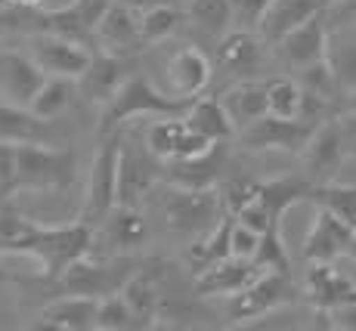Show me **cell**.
Wrapping results in <instances>:
<instances>
[{
	"instance_id": "cell-2",
	"label": "cell",
	"mask_w": 356,
	"mask_h": 331,
	"mask_svg": "<svg viewBox=\"0 0 356 331\" xmlns=\"http://www.w3.org/2000/svg\"><path fill=\"white\" fill-rule=\"evenodd\" d=\"M193 99H180L174 93H161L159 87H152L146 78L140 74H130L127 84L121 87L112 99L106 102L99 118V140L102 136L118 134V127L130 118H140V115H161V118H183L189 112Z\"/></svg>"
},
{
	"instance_id": "cell-43",
	"label": "cell",
	"mask_w": 356,
	"mask_h": 331,
	"mask_svg": "<svg viewBox=\"0 0 356 331\" xmlns=\"http://www.w3.org/2000/svg\"><path fill=\"white\" fill-rule=\"evenodd\" d=\"M229 3H232V16H236L238 29L257 31L260 19H264V13L270 10L273 0H229Z\"/></svg>"
},
{
	"instance_id": "cell-42",
	"label": "cell",
	"mask_w": 356,
	"mask_h": 331,
	"mask_svg": "<svg viewBox=\"0 0 356 331\" xmlns=\"http://www.w3.org/2000/svg\"><path fill=\"white\" fill-rule=\"evenodd\" d=\"M257 248H260V232L236 220V223H232V236H229V251H232V257L254 260Z\"/></svg>"
},
{
	"instance_id": "cell-39",
	"label": "cell",
	"mask_w": 356,
	"mask_h": 331,
	"mask_svg": "<svg viewBox=\"0 0 356 331\" xmlns=\"http://www.w3.org/2000/svg\"><path fill=\"white\" fill-rule=\"evenodd\" d=\"M257 192H260V180H251V177H229V180L220 183L223 208H227V213H232V217L248 202H254Z\"/></svg>"
},
{
	"instance_id": "cell-7",
	"label": "cell",
	"mask_w": 356,
	"mask_h": 331,
	"mask_svg": "<svg viewBox=\"0 0 356 331\" xmlns=\"http://www.w3.org/2000/svg\"><path fill=\"white\" fill-rule=\"evenodd\" d=\"M298 300V285H294L289 270H264L251 282L248 288H242L238 294L229 298V319L236 325L251 319H260L266 313L289 307Z\"/></svg>"
},
{
	"instance_id": "cell-12",
	"label": "cell",
	"mask_w": 356,
	"mask_h": 331,
	"mask_svg": "<svg viewBox=\"0 0 356 331\" xmlns=\"http://www.w3.org/2000/svg\"><path fill=\"white\" fill-rule=\"evenodd\" d=\"M146 146L155 158H161V161H177V158L202 155V152H208L214 143H211L208 136L195 134V130L189 127L186 115H183V118H164L159 124H152L146 134Z\"/></svg>"
},
{
	"instance_id": "cell-1",
	"label": "cell",
	"mask_w": 356,
	"mask_h": 331,
	"mask_svg": "<svg viewBox=\"0 0 356 331\" xmlns=\"http://www.w3.org/2000/svg\"><path fill=\"white\" fill-rule=\"evenodd\" d=\"M93 236L87 223L74 220L68 226H40L31 223L13 202L0 204V254H29L40 264L47 282L59 279L74 260L93 251Z\"/></svg>"
},
{
	"instance_id": "cell-49",
	"label": "cell",
	"mask_w": 356,
	"mask_h": 331,
	"mask_svg": "<svg viewBox=\"0 0 356 331\" xmlns=\"http://www.w3.org/2000/svg\"><path fill=\"white\" fill-rule=\"evenodd\" d=\"M347 254H353V260H356V239H353V245H350V251H347Z\"/></svg>"
},
{
	"instance_id": "cell-5",
	"label": "cell",
	"mask_w": 356,
	"mask_h": 331,
	"mask_svg": "<svg viewBox=\"0 0 356 331\" xmlns=\"http://www.w3.org/2000/svg\"><path fill=\"white\" fill-rule=\"evenodd\" d=\"M118 164H121V140L118 134L102 136V146L90 164L84 202H81L78 220L90 229H99L108 220V213L118 208Z\"/></svg>"
},
{
	"instance_id": "cell-13",
	"label": "cell",
	"mask_w": 356,
	"mask_h": 331,
	"mask_svg": "<svg viewBox=\"0 0 356 331\" xmlns=\"http://www.w3.org/2000/svg\"><path fill=\"white\" fill-rule=\"evenodd\" d=\"M260 273L264 270H260L254 260L223 257L217 264L204 266L202 273H195L193 291H195V298H232L242 288H248Z\"/></svg>"
},
{
	"instance_id": "cell-20",
	"label": "cell",
	"mask_w": 356,
	"mask_h": 331,
	"mask_svg": "<svg viewBox=\"0 0 356 331\" xmlns=\"http://www.w3.org/2000/svg\"><path fill=\"white\" fill-rule=\"evenodd\" d=\"M279 56L289 62L291 68H307L313 62L325 59V50H328V19H325V10L316 13L313 19H307L300 29H294L289 38L279 40Z\"/></svg>"
},
{
	"instance_id": "cell-24",
	"label": "cell",
	"mask_w": 356,
	"mask_h": 331,
	"mask_svg": "<svg viewBox=\"0 0 356 331\" xmlns=\"http://www.w3.org/2000/svg\"><path fill=\"white\" fill-rule=\"evenodd\" d=\"M97 40L102 44V50H112V53H124L134 44H143L140 13H136L134 6H127L124 0L108 3L106 16H102L97 25Z\"/></svg>"
},
{
	"instance_id": "cell-10",
	"label": "cell",
	"mask_w": 356,
	"mask_h": 331,
	"mask_svg": "<svg viewBox=\"0 0 356 331\" xmlns=\"http://www.w3.org/2000/svg\"><path fill=\"white\" fill-rule=\"evenodd\" d=\"M304 294L313 309L334 313L347 303H356V282L341 266H334V260H316L304 275Z\"/></svg>"
},
{
	"instance_id": "cell-26",
	"label": "cell",
	"mask_w": 356,
	"mask_h": 331,
	"mask_svg": "<svg viewBox=\"0 0 356 331\" xmlns=\"http://www.w3.org/2000/svg\"><path fill=\"white\" fill-rule=\"evenodd\" d=\"M152 264H143L140 270L127 279V285L121 288V298L127 300L130 313L136 316L140 328H155V319L161 313V294L155 288V273L149 270Z\"/></svg>"
},
{
	"instance_id": "cell-15",
	"label": "cell",
	"mask_w": 356,
	"mask_h": 331,
	"mask_svg": "<svg viewBox=\"0 0 356 331\" xmlns=\"http://www.w3.org/2000/svg\"><path fill=\"white\" fill-rule=\"evenodd\" d=\"M127 78H130V59L124 53L102 50L93 56L90 68L78 78V93L84 96V99L106 106V102L127 84Z\"/></svg>"
},
{
	"instance_id": "cell-4",
	"label": "cell",
	"mask_w": 356,
	"mask_h": 331,
	"mask_svg": "<svg viewBox=\"0 0 356 331\" xmlns=\"http://www.w3.org/2000/svg\"><path fill=\"white\" fill-rule=\"evenodd\" d=\"M143 264H134L127 257H81L74 260L68 270L53 279V298L63 294H84V298H112L121 294V288L127 285V279L140 270Z\"/></svg>"
},
{
	"instance_id": "cell-17",
	"label": "cell",
	"mask_w": 356,
	"mask_h": 331,
	"mask_svg": "<svg viewBox=\"0 0 356 331\" xmlns=\"http://www.w3.org/2000/svg\"><path fill=\"white\" fill-rule=\"evenodd\" d=\"M223 168H227V143H214L195 158L168 161V183L183 189H217Z\"/></svg>"
},
{
	"instance_id": "cell-29",
	"label": "cell",
	"mask_w": 356,
	"mask_h": 331,
	"mask_svg": "<svg viewBox=\"0 0 356 331\" xmlns=\"http://www.w3.org/2000/svg\"><path fill=\"white\" fill-rule=\"evenodd\" d=\"M310 189H313V180L307 174L304 177H276V180L260 183L257 198L266 204V211L273 213L276 226H282L285 211L294 208L298 202H307V198H310Z\"/></svg>"
},
{
	"instance_id": "cell-14",
	"label": "cell",
	"mask_w": 356,
	"mask_h": 331,
	"mask_svg": "<svg viewBox=\"0 0 356 331\" xmlns=\"http://www.w3.org/2000/svg\"><path fill=\"white\" fill-rule=\"evenodd\" d=\"M356 239V229L347 220H341L334 211L319 208L316 220H313L310 232L304 239V257L307 264H316V260H338L341 254L350 251Z\"/></svg>"
},
{
	"instance_id": "cell-30",
	"label": "cell",
	"mask_w": 356,
	"mask_h": 331,
	"mask_svg": "<svg viewBox=\"0 0 356 331\" xmlns=\"http://www.w3.org/2000/svg\"><path fill=\"white\" fill-rule=\"evenodd\" d=\"M106 245H112L115 251H127V248H136L143 239H146V220H143L140 208H124L118 204L108 220L99 226Z\"/></svg>"
},
{
	"instance_id": "cell-21",
	"label": "cell",
	"mask_w": 356,
	"mask_h": 331,
	"mask_svg": "<svg viewBox=\"0 0 356 331\" xmlns=\"http://www.w3.org/2000/svg\"><path fill=\"white\" fill-rule=\"evenodd\" d=\"M323 10H325V0H273L270 10L260 19L257 34L266 44H279L282 38H289L294 29H300L307 19H313Z\"/></svg>"
},
{
	"instance_id": "cell-47",
	"label": "cell",
	"mask_w": 356,
	"mask_h": 331,
	"mask_svg": "<svg viewBox=\"0 0 356 331\" xmlns=\"http://www.w3.org/2000/svg\"><path fill=\"white\" fill-rule=\"evenodd\" d=\"M127 6H134L136 13H149V10H155V6H170V3H177V0H124Z\"/></svg>"
},
{
	"instance_id": "cell-28",
	"label": "cell",
	"mask_w": 356,
	"mask_h": 331,
	"mask_svg": "<svg viewBox=\"0 0 356 331\" xmlns=\"http://www.w3.org/2000/svg\"><path fill=\"white\" fill-rule=\"evenodd\" d=\"M325 59L338 78L341 90H356V22L350 25H328V50Z\"/></svg>"
},
{
	"instance_id": "cell-23",
	"label": "cell",
	"mask_w": 356,
	"mask_h": 331,
	"mask_svg": "<svg viewBox=\"0 0 356 331\" xmlns=\"http://www.w3.org/2000/svg\"><path fill=\"white\" fill-rule=\"evenodd\" d=\"M264 44L266 40L257 31L236 29L227 38H220V44H217V62L227 72L248 78V74L260 72V65H264Z\"/></svg>"
},
{
	"instance_id": "cell-32",
	"label": "cell",
	"mask_w": 356,
	"mask_h": 331,
	"mask_svg": "<svg viewBox=\"0 0 356 331\" xmlns=\"http://www.w3.org/2000/svg\"><path fill=\"white\" fill-rule=\"evenodd\" d=\"M189 22L195 25L204 38L220 40L229 34V25H236L229 0H195L189 3Z\"/></svg>"
},
{
	"instance_id": "cell-44",
	"label": "cell",
	"mask_w": 356,
	"mask_h": 331,
	"mask_svg": "<svg viewBox=\"0 0 356 331\" xmlns=\"http://www.w3.org/2000/svg\"><path fill=\"white\" fill-rule=\"evenodd\" d=\"M328 25H350L356 22V0H328L325 3Z\"/></svg>"
},
{
	"instance_id": "cell-34",
	"label": "cell",
	"mask_w": 356,
	"mask_h": 331,
	"mask_svg": "<svg viewBox=\"0 0 356 331\" xmlns=\"http://www.w3.org/2000/svg\"><path fill=\"white\" fill-rule=\"evenodd\" d=\"M307 202H313L316 208L334 211L341 220H347V223L356 229V186L319 183L310 189V198H307Z\"/></svg>"
},
{
	"instance_id": "cell-18",
	"label": "cell",
	"mask_w": 356,
	"mask_h": 331,
	"mask_svg": "<svg viewBox=\"0 0 356 331\" xmlns=\"http://www.w3.org/2000/svg\"><path fill=\"white\" fill-rule=\"evenodd\" d=\"M47 84V72L31 56L3 50L0 53V90L16 106H31V99Z\"/></svg>"
},
{
	"instance_id": "cell-50",
	"label": "cell",
	"mask_w": 356,
	"mask_h": 331,
	"mask_svg": "<svg viewBox=\"0 0 356 331\" xmlns=\"http://www.w3.org/2000/svg\"><path fill=\"white\" fill-rule=\"evenodd\" d=\"M177 3H186L189 6V3H195V0H177Z\"/></svg>"
},
{
	"instance_id": "cell-3",
	"label": "cell",
	"mask_w": 356,
	"mask_h": 331,
	"mask_svg": "<svg viewBox=\"0 0 356 331\" xmlns=\"http://www.w3.org/2000/svg\"><path fill=\"white\" fill-rule=\"evenodd\" d=\"M78 177V155L72 149L22 143L16 146V192H65Z\"/></svg>"
},
{
	"instance_id": "cell-41",
	"label": "cell",
	"mask_w": 356,
	"mask_h": 331,
	"mask_svg": "<svg viewBox=\"0 0 356 331\" xmlns=\"http://www.w3.org/2000/svg\"><path fill=\"white\" fill-rule=\"evenodd\" d=\"M16 195V146L0 143V204Z\"/></svg>"
},
{
	"instance_id": "cell-46",
	"label": "cell",
	"mask_w": 356,
	"mask_h": 331,
	"mask_svg": "<svg viewBox=\"0 0 356 331\" xmlns=\"http://www.w3.org/2000/svg\"><path fill=\"white\" fill-rule=\"evenodd\" d=\"M332 325H334V328L356 331V303H347V307L334 309V313H332Z\"/></svg>"
},
{
	"instance_id": "cell-27",
	"label": "cell",
	"mask_w": 356,
	"mask_h": 331,
	"mask_svg": "<svg viewBox=\"0 0 356 331\" xmlns=\"http://www.w3.org/2000/svg\"><path fill=\"white\" fill-rule=\"evenodd\" d=\"M223 108L236 124V130H245L257 118L270 115V99H266V84L264 81H242V84L229 87L223 93Z\"/></svg>"
},
{
	"instance_id": "cell-33",
	"label": "cell",
	"mask_w": 356,
	"mask_h": 331,
	"mask_svg": "<svg viewBox=\"0 0 356 331\" xmlns=\"http://www.w3.org/2000/svg\"><path fill=\"white\" fill-rule=\"evenodd\" d=\"M74 93H78V81L53 74V78H47V84L40 87V93L31 99V112H38L40 118H59L74 102Z\"/></svg>"
},
{
	"instance_id": "cell-51",
	"label": "cell",
	"mask_w": 356,
	"mask_h": 331,
	"mask_svg": "<svg viewBox=\"0 0 356 331\" xmlns=\"http://www.w3.org/2000/svg\"><path fill=\"white\" fill-rule=\"evenodd\" d=\"M325 3H328V0H325Z\"/></svg>"
},
{
	"instance_id": "cell-38",
	"label": "cell",
	"mask_w": 356,
	"mask_h": 331,
	"mask_svg": "<svg viewBox=\"0 0 356 331\" xmlns=\"http://www.w3.org/2000/svg\"><path fill=\"white\" fill-rule=\"evenodd\" d=\"M97 328L99 331H127V328H140L136 316L130 313L127 300L121 294L99 300V313H97Z\"/></svg>"
},
{
	"instance_id": "cell-25",
	"label": "cell",
	"mask_w": 356,
	"mask_h": 331,
	"mask_svg": "<svg viewBox=\"0 0 356 331\" xmlns=\"http://www.w3.org/2000/svg\"><path fill=\"white\" fill-rule=\"evenodd\" d=\"M155 168L143 155L130 152L121 143V164H118V204L124 208H140V202L152 192Z\"/></svg>"
},
{
	"instance_id": "cell-11",
	"label": "cell",
	"mask_w": 356,
	"mask_h": 331,
	"mask_svg": "<svg viewBox=\"0 0 356 331\" xmlns=\"http://www.w3.org/2000/svg\"><path fill=\"white\" fill-rule=\"evenodd\" d=\"M344 158L347 152H344V140H341V124L338 118H325L304 149V168H307L304 174L313 180V186L334 183Z\"/></svg>"
},
{
	"instance_id": "cell-45",
	"label": "cell",
	"mask_w": 356,
	"mask_h": 331,
	"mask_svg": "<svg viewBox=\"0 0 356 331\" xmlns=\"http://www.w3.org/2000/svg\"><path fill=\"white\" fill-rule=\"evenodd\" d=\"M338 124H341V140H344L347 158H356V112H341Z\"/></svg>"
},
{
	"instance_id": "cell-19",
	"label": "cell",
	"mask_w": 356,
	"mask_h": 331,
	"mask_svg": "<svg viewBox=\"0 0 356 331\" xmlns=\"http://www.w3.org/2000/svg\"><path fill=\"white\" fill-rule=\"evenodd\" d=\"M99 298H84V294H63L53 298L50 307L38 313V322L31 328H53V331H90L97 328Z\"/></svg>"
},
{
	"instance_id": "cell-16",
	"label": "cell",
	"mask_w": 356,
	"mask_h": 331,
	"mask_svg": "<svg viewBox=\"0 0 356 331\" xmlns=\"http://www.w3.org/2000/svg\"><path fill=\"white\" fill-rule=\"evenodd\" d=\"M0 143H44V146H56L59 130L53 118H40L31 112V106H16V102H0Z\"/></svg>"
},
{
	"instance_id": "cell-6",
	"label": "cell",
	"mask_w": 356,
	"mask_h": 331,
	"mask_svg": "<svg viewBox=\"0 0 356 331\" xmlns=\"http://www.w3.org/2000/svg\"><path fill=\"white\" fill-rule=\"evenodd\" d=\"M168 229L177 236H204L223 220V198L220 189H183L170 186L161 202Z\"/></svg>"
},
{
	"instance_id": "cell-37",
	"label": "cell",
	"mask_w": 356,
	"mask_h": 331,
	"mask_svg": "<svg viewBox=\"0 0 356 331\" xmlns=\"http://www.w3.org/2000/svg\"><path fill=\"white\" fill-rule=\"evenodd\" d=\"M300 87H304L307 93L323 96L328 102H334L338 93H344L338 84V78H334L332 65H328V59H319V62H313V65L300 68Z\"/></svg>"
},
{
	"instance_id": "cell-31",
	"label": "cell",
	"mask_w": 356,
	"mask_h": 331,
	"mask_svg": "<svg viewBox=\"0 0 356 331\" xmlns=\"http://www.w3.org/2000/svg\"><path fill=\"white\" fill-rule=\"evenodd\" d=\"M186 121L195 134L208 136L211 143H227L236 134V124H232L220 99H195L186 112Z\"/></svg>"
},
{
	"instance_id": "cell-35",
	"label": "cell",
	"mask_w": 356,
	"mask_h": 331,
	"mask_svg": "<svg viewBox=\"0 0 356 331\" xmlns=\"http://www.w3.org/2000/svg\"><path fill=\"white\" fill-rule=\"evenodd\" d=\"M266 99H270V115L276 118H300L304 87L291 78H273L266 81Z\"/></svg>"
},
{
	"instance_id": "cell-36",
	"label": "cell",
	"mask_w": 356,
	"mask_h": 331,
	"mask_svg": "<svg viewBox=\"0 0 356 331\" xmlns=\"http://www.w3.org/2000/svg\"><path fill=\"white\" fill-rule=\"evenodd\" d=\"M180 25H183V13L177 10V3L155 6V10L140 16V38L146 44H159V40H168Z\"/></svg>"
},
{
	"instance_id": "cell-22",
	"label": "cell",
	"mask_w": 356,
	"mask_h": 331,
	"mask_svg": "<svg viewBox=\"0 0 356 331\" xmlns=\"http://www.w3.org/2000/svg\"><path fill=\"white\" fill-rule=\"evenodd\" d=\"M170 93L180 99H193L211 84V62L198 47H180L168 62Z\"/></svg>"
},
{
	"instance_id": "cell-48",
	"label": "cell",
	"mask_w": 356,
	"mask_h": 331,
	"mask_svg": "<svg viewBox=\"0 0 356 331\" xmlns=\"http://www.w3.org/2000/svg\"><path fill=\"white\" fill-rule=\"evenodd\" d=\"M344 112H356V90L344 93Z\"/></svg>"
},
{
	"instance_id": "cell-8",
	"label": "cell",
	"mask_w": 356,
	"mask_h": 331,
	"mask_svg": "<svg viewBox=\"0 0 356 331\" xmlns=\"http://www.w3.org/2000/svg\"><path fill=\"white\" fill-rule=\"evenodd\" d=\"M319 124L307 118H276L264 115L245 130H238V143L251 152H289V155H304L307 143L313 140Z\"/></svg>"
},
{
	"instance_id": "cell-9",
	"label": "cell",
	"mask_w": 356,
	"mask_h": 331,
	"mask_svg": "<svg viewBox=\"0 0 356 331\" xmlns=\"http://www.w3.org/2000/svg\"><path fill=\"white\" fill-rule=\"evenodd\" d=\"M31 59L44 68L47 74H59V78H74L90 68L93 53L78 40L59 38V34H31Z\"/></svg>"
},
{
	"instance_id": "cell-40",
	"label": "cell",
	"mask_w": 356,
	"mask_h": 331,
	"mask_svg": "<svg viewBox=\"0 0 356 331\" xmlns=\"http://www.w3.org/2000/svg\"><path fill=\"white\" fill-rule=\"evenodd\" d=\"M254 264L260 270H289V251H285L282 229H273V232H264V236H260Z\"/></svg>"
}]
</instances>
